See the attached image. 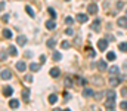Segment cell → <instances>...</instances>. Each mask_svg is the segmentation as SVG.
I'll return each mask as SVG.
<instances>
[{"label": "cell", "mask_w": 127, "mask_h": 111, "mask_svg": "<svg viewBox=\"0 0 127 111\" xmlns=\"http://www.w3.org/2000/svg\"><path fill=\"white\" fill-rule=\"evenodd\" d=\"M65 34H66V36H72V34H74L72 28H66V30H65Z\"/></svg>", "instance_id": "33"}, {"label": "cell", "mask_w": 127, "mask_h": 111, "mask_svg": "<svg viewBox=\"0 0 127 111\" xmlns=\"http://www.w3.org/2000/svg\"><path fill=\"white\" fill-rule=\"evenodd\" d=\"M118 49L121 50V52H127V43L124 41V43H120L118 44Z\"/></svg>", "instance_id": "22"}, {"label": "cell", "mask_w": 127, "mask_h": 111, "mask_svg": "<svg viewBox=\"0 0 127 111\" xmlns=\"http://www.w3.org/2000/svg\"><path fill=\"white\" fill-rule=\"evenodd\" d=\"M120 108H121V110H124V111H127V101L120 102Z\"/></svg>", "instance_id": "30"}, {"label": "cell", "mask_w": 127, "mask_h": 111, "mask_svg": "<svg viewBox=\"0 0 127 111\" xmlns=\"http://www.w3.org/2000/svg\"><path fill=\"white\" fill-rule=\"evenodd\" d=\"M16 43H18L19 46H24V44L27 43V37L25 36H18L16 37Z\"/></svg>", "instance_id": "10"}, {"label": "cell", "mask_w": 127, "mask_h": 111, "mask_svg": "<svg viewBox=\"0 0 127 111\" xmlns=\"http://www.w3.org/2000/svg\"><path fill=\"white\" fill-rule=\"evenodd\" d=\"M78 83H80V84H86V78H80Z\"/></svg>", "instance_id": "38"}, {"label": "cell", "mask_w": 127, "mask_h": 111, "mask_svg": "<svg viewBox=\"0 0 127 111\" xmlns=\"http://www.w3.org/2000/svg\"><path fill=\"white\" fill-rule=\"evenodd\" d=\"M44 25H46V28H47V30H53V28L56 27V22H55L53 19H50V21H46V24H44Z\"/></svg>", "instance_id": "11"}, {"label": "cell", "mask_w": 127, "mask_h": 111, "mask_svg": "<svg viewBox=\"0 0 127 111\" xmlns=\"http://www.w3.org/2000/svg\"><path fill=\"white\" fill-rule=\"evenodd\" d=\"M56 101H58V96L56 95H50L49 96V104H55Z\"/></svg>", "instance_id": "24"}, {"label": "cell", "mask_w": 127, "mask_h": 111, "mask_svg": "<svg viewBox=\"0 0 127 111\" xmlns=\"http://www.w3.org/2000/svg\"><path fill=\"white\" fill-rule=\"evenodd\" d=\"M108 73L111 74V75H114V74H118V73H120V67H117V65H112V67H109V68H108Z\"/></svg>", "instance_id": "9"}, {"label": "cell", "mask_w": 127, "mask_h": 111, "mask_svg": "<svg viewBox=\"0 0 127 111\" xmlns=\"http://www.w3.org/2000/svg\"><path fill=\"white\" fill-rule=\"evenodd\" d=\"M22 98H24L25 101L30 99V89H24V90H22Z\"/></svg>", "instance_id": "18"}, {"label": "cell", "mask_w": 127, "mask_h": 111, "mask_svg": "<svg viewBox=\"0 0 127 111\" xmlns=\"http://www.w3.org/2000/svg\"><path fill=\"white\" fill-rule=\"evenodd\" d=\"M9 107L13 108V110H16V108L19 107V101H18V99H10V101H9Z\"/></svg>", "instance_id": "12"}, {"label": "cell", "mask_w": 127, "mask_h": 111, "mask_svg": "<svg viewBox=\"0 0 127 111\" xmlns=\"http://www.w3.org/2000/svg\"><path fill=\"white\" fill-rule=\"evenodd\" d=\"M65 1H69V0H65Z\"/></svg>", "instance_id": "43"}, {"label": "cell", "mask_w": 127, "mask_h": 111, "mask_svg": "<svg viewBox=\"0 0 127 111\" xmlns=\"http://www.w3.org/2000/svg\"><path fill=\"white\" fill-rule=\"evenodd\" d=\"M93 96H95L96 99H100V96H102V93H95Z\"/></svg>", "instance_id": "40"}, {"label": "cell", "mask_w": 127, "mask_h": 111, "mask_svg": "<svg viewBox=\"0 0 127 111\" xmlns=\"http://www.w3.org/2000/svg\"><path fill=\"white\" fill-rule=\"evenodd\" d=\"M64 111H71V110H68V108H66V110H64Z\"/></svg>", "instance_id": "42"}, {"label": "cell", "mask_w": 127, "mask_h": 111, "mask_svg": "<svg viewBox=\"0 0 127 111\" xmlns=\"http://www.w3.org/2000/svg\"><path fill=\"white\" fill-rule=\"evenodd\" d=\"M100 28V19H95L93 22H92V30H99Z\"/></svg>", "instance_id": "15"}, {"label": "cell", "mask_w": 127, "mask_h": 111, "mask_svg": "<svg viewBox=\"0 0 127 111\" xmlns=\"http://www.w3.org/2000/svg\"><path fill=\"white\" fill-rule=\"evenodd\" d=\"M1 21H3V22H7V21H9V15H3V16H1Z\"/></svg>", "instance_id": "34"}, {"label": "cell", "mask_w": 127, "mask_h": 111, "mask_svg": "<svg viewBox=\"0 0 127 111\" xmlns=\"http://www.w3.org/2000/svg\"><path fill=\"white\" fill-rule=\"evenodd\" d=\"M25 80H27L28 83H31V81H32V77H31V75H25Z\"/></svg>", "instance_id": "37"}, {"label": "cell", "mask_w": 127, "mask_h": 111, "mask_svg": "<svg viewBox=\"0 0 127 111\" xmlns=\"http://www.w3.org/2000/svg\"><path fill=\"white\" fill-rule=\"evenodd\" d=\"M12 93H13V89H12L10 86H6V87L3 89V95H4V96H10Z\"/></svg>", "instance_id": "13"}, {"label": "cell", "mask_w": 127, "mask_h": 111, "mask_svg": "<svg viewBox=\"0 0 127 111\" xmlns=\"http://www.w3.org/2000/svg\"><path fill=\"white\" fill-rule=\"evenodd\" d=\"M65 22H66L68 25H71V24L74 22V19H72V16H66V18H65Z\"/></svg>", "instance_id": "31"}, {"label": "cell", "mask_w": 127, "mask_h": 111, "mask_svg": "<svg viewBox=\"0 0 127 111\" xmlns=\"http://www.w3.org/2000/svg\"><path fill=\"white\" fill-rule=\"evenodd\" d=\"M75 19H77L78 22H81V24H83V22H87V19H89V18H87V15H84V13H78V15L75 16Z\"/></svg>", "instance_id": "7"}, {"label": "cell", "mask_w": 127, "mask_h": 111, "mask_svg": "<svg viewBox=\"0 0 127 111\" xmlns=\"http://www.w3.org/2000/svg\"><path fill=\"white\" fill-rule=\"evenodd\" d=\"M123 6H124L123 1H117V7H118V9H123Z\"/></svg>", "instance_id": "35"}, {"label": "cell", "mask_w": 127, "mask_h": 111, "mask_svg": "<svg viewBox=\"0 0 127 111\" xmlns=\"http://www.w3.org/2000/svg\"><path fill=\"white\" fill-rule=\"evenodd\" d=\"M47 47H55V38L47 40Z\"/></svg>", "instance_id": "29"}, {"label": "cell", "mask_w": 127, "mask_h": 111, "mask_svg": "<svg viewBox=\"0 0 127 111\" xmlns=\"http://www.w3.org/2000/svg\"><path fill=\"white\" fill-rule=\"evenodd\" d=\"M97 67H99V70L103 71V70H106V62H105V61H99V62H97Z\"/></svg>", "instance_id": "19"}, {"label": "cell", "mask_w": 127, "mask_h": 111, "mask_svg": "<svg viewBox=\"0 0 127 111\" xmlns=\"http://www.w3.org/2000/svg\"><path fill=\"white\" fill-rule=\"evenodd\" d=\"M61 47H62V49H69V41L64 40L62 43H61Z\"/></svg>", "instance_id": "27"}, {"label": "cell", "mask_w": 127, "mask_h": 111, "mask_svg": "<svg viewBox=\"0 0 127 111\" xmlns=\"http://www.w3.org/2000/svg\"><path fill=\"white\" fill-rule=\"evenodd\" d=\"M120 81H121V78H120V77H112V78L109 80V84H111V86H117Z\"/></svg>", "instance_id": "17"}, {"label": "cell", "mask_w": 127, "mask_h": 111, "mask_svg": "<svg viewBox=\"0 0 127 111\" xmlns=\"http://www.w3.org/2000/svg\"><path fill=\"white\" fill-rule=\"evenodd\" d=\"M87 12L92 13V15H96V13H97V4H96V3L89 4V6H87Z\"/></svg>", "instance_id": "4"}, {"label": "cell", "mask_w": 127, "mask_h": 111, "mask_svg": "<svg viewBox=\"0 0 127 111\" xmlns=\"http://www.w3.org/2000/svg\"><path fill=\"white\" fill-rule=\"evenodd\" d=\"M97 47H99V50H106V47H108V40L106 38H100L99 41H97Z\"/></svg>", "instance_id": "2"}, {"label": "cell", "mask_w": 127, "mask_h": 111, "mask_svg": "<svg viewBox=\"0 0 127 111\" xmlns=\"http://www.w3.org/2000/svg\"><path fill=\"white\" fill-rule=\"evenodd\" d=\"M49 74H50L53 78H56V77H59V75H61V70H59L58 67H53V68L50 70V73H49Z\"/></svg>", "instance_id": "6"}, {"label": "cell", "mask_w": 127, "mask_h": 111, "mask_svg": "<svg viewBox=\"0 0 127 111\" xmlns=\"http://www.w3.org/2000/svg\"><path fill=\"white\" fill-rule=\"evenodd\" d=\"M83 95H84L86 98H89V96H93V95H95V92H93L90 87H86V89L83 90Z\"/></svg>", "instance_id": "14"}, {"label": "cell", "mask_w": 127, "mask_h": 111, "mask_svg": "<svg viewBox=\"0 0 127 111\" xmlns=\"http://www.w3.org/2000/svg\"><path fill=\"white\" fill-rule=\"evenodd\" d=\"M117 25L121 28H127V16H121L117 19Z\"/></svg>", "instance_id": "3"}, {"label": "cell", "mask_w": 127, "mask_h": 111, "mask_svg": "<svg viewBox=\"0 0 127 111\" xmlns=\"http://www.w3.org/2000/svg\"><path fill=\"white\" fill-rule=\"evenodd\" d=\"M95 1H97V0H95Z\"/></svg>", "instance_id": "44"}, {"label": "cell", "mask_w": 127, "mask_h": 111, "mask_svg": "<svg viewBox=\"0 0 127 111\" xmlns=\"http://www.w3.org/2000/svg\"><path fill=\"white\" fill-rule=\"evenodd\" d=\"M3 37H4V38H10V37H12V31H10V30H7V28H6V30H3Z\"/></svg>", "instance_id": "20"}, {"label": "cell", "mask_w": 127, "mask_h": 111, "mask_svg": "<svg viewBox=\"0 0 127 111\" xmlns=\"http://www.w3.org/2000/svg\"><path fill=\"white\" fill-rule=\"evenodd\" d=\"M121 95H123V96H127V87L121 89Z\"/></svg>", "instance_id": "36"}, {"label": "cell", "mask_w": 127, "mask_h": 111, "mask_svg": "<svg viewBox=\"0 0 127 111\" xmlns=\"http://www.w3.org/2000/svg\"><path fill=\"white\" fill-rule=\"evenodd\" d=\"M106 105V111H115V104H105Z\"/></svg>", "instance_id": "26"}, {"label": "cell", "mask_w": 127, "mask_h": 111, "mask_svg": "<svg viewBox=\"0 0 127 111\" xmlns=\"http://www.w3.org/2000/svg\"><path fill=\"white\" fill-rule=\"evenodd\" d=\"M4 9V1H0V12Z\"/></svg>", "instance_id": "39"}, {"label": "cell", "mask_w": 127, "mask_h": 111, "mask_svg": "<svg viewBox=\"0 0 127 111\" xmlns=\"http://www.w3.org/2000/svg\"><path fill=\"white\" fill-rule=\"evenodd\" d=\"M49 13H50V16H52V19H55V16H56V13H55V10H53L52 7H49Z\"/></svg>", "instance_id": "32"}, {"label": "cell", "mask_w": 127, "mask_h": 111, "mask_svg": "<svg viewBox=\"0 0 127 111\" xmlns=\"http://www.w3.org/2000/svg\"><path fill=\"white\" fill-rule=\"evenodd\" d=\"M106 59H108V61H114V59H115V53H114V52H108Z\"/></svg>", "instance_id": "23"}, {"label": "cell", "mask_w": 127, "mask_h": 111, "mask_svg": "<svg viewBox=\"0 0 127 111\" xmlns=\"http://www.w3.org/2000/svg\"><path fill=\"white\" fill-rule=\"evenodd\" d=\"M0 77L3 78V80H9L10 77H12V74L9 70H3V71H0Z\"/></svg>", "instance_id": "5"}, {"label": "cell", "mask_w": 127, "mask_h": 111, "mask_svg": "<svg viewBox=\"0 0 127 111\" xmlns=\"http://www.w3.org/2000/svg\"><path fill=\"white\" fill-rule=\"evenodd\" d=\"M61 58H62V55H61L59 52H53V59H55V61H59Z\"/></svg>", "instance_id": "28"}, {"label": "cell", "mask_w": 127, "mask_h": 111, "mask_svg": "<svg viewBox=\"0 0 127 111\" xmlns=\"http://www.w3.org/2000/svg\"><path fill=\"white\" fill-rule=\"evenodd\" d=\"M16 70H18V71H25V70H27V65H25V62H24V61H19V62H16Z\"/></svg>", "instance_id": "8"}, {"label": "cell", "mask_w": 127, "mask_h": 111, "mask_svg": "<svg viewBox=\"0 0 127 111\" xmlns=\"http://www.w3.org/2000/svg\"><path fill=\"white\" fill-rule=\"evenodd\" d=\"M30 70H31V71H38V70H40V65L35 64V62H32L31 65H30Z\"/></svg>", "instance_id": "21"}, {"label": "cell", "mask_w": 127, "mask_h": 111, "mask_svg": "<svg viewBox=\"0 0 127 111\" xmlns=\"http://www.w3.org/2000/svg\"><path fill=\"white\" fill-rule=\"evenodd\" d=\"M7 52H9V55H12V56H16V55H18V50H16L15 46H9Z\"/></svg>", "instance_id": "16"}, {"label": "cell", "mask_w": 127, "mask_h": 111, "mask_svg": "<svg viewBox=\"0 0 127 111\" xmlns=\"http://www.w3.org/2000/svg\"><path fill=\"white\" fill-rule=\"evenodd\" d=\"M25 12H27V13H28V15H30V16H34V10H32L31 9V6H25Z\"/></svg>", "instance_id": "25"}, {"label": "cell", "mask_w": 127, "mask_h": 111, "mask_svg": "<svg viewBox=\"0 0 127 111\" xmlns=\"http://www.w3.org/2000/svg\"><path fill=\"white\" fill-rule=\"evenodd\" d=\"M115 98H117L115 92L114 90H108V93H106V104H115Z\"/></svg>", "instance_id": "1"}, {"label": "cell", "mask_w": 127, "mask_h": 111, "mask_svg": "<svg viewBox=\"0 0 127 111\" xmlns=\"http://www.w3.org/2000/svg\"><path fill=\"white\" fill-rule=\"evenodd\" d=\"M124 67H126V70H127V61H126V62H124Z\"/></svg>", "instance_id": "41"}]
</instances>
